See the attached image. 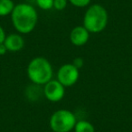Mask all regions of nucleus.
<instances>
[{
    "label": "nucleus",
    "mask_w": 132,
    "mask_h": 132,
    "mask_svg": "<svg viewBox=\"0 0 132 132\" xmlns=\"http://www.w3.org/2000/svg\"><path fill=\"white\" fill-rule=\"evenodd\" d=\"M80 77L79 69L72 63H65L57 72V80L64 87H71L77 82Z\"/></svg>",
    "instance_id": "nucleus-5"
},
{
    "label": "nucleus",
    "mask_w": 132,
    "mask_h": 132,
    "mask_svg": "<svg viewBox=\"0 0 132 132\" xmlns=\"http://www.w3.org/2000/svg\"><path fill=\"white\" fill-rule=\"evenodd\" d=\"M15 6L12 0H0V16L11 15Z\"/></svg>",
    "instance_id": "nucleus-9"
},
{
    "label": "nucleus",
    "mask_w": 132,
    "mask_h": 132,
    "mask_svg": "<svg viewBox=\"0 0 132 132\" xmlns=\"http://www.w3.org/2000/svg\"><path fill=\"white\" fill-rule=\"evenodd\" d=\"M53 71L52 64L46 58L42 56L32 59L27 66V76L36 85H44L53 78Z\"/></svg>",
    "instance_id": "nucleus-2"
},
{
    "label": "nucleus",
    "mask_w": 132,
    "mask_h": 132,
    "mask_svg": "<svg viewBox=\"0 0 132 132\" xmlns=\"http://www.w3.org/2000/svg\"><path fill=\"white\" fill-rule=\"evenodd\" d=\"M90 39V32L84 26H78L72 28L70 33V41L75 46H83Z\"/></svg>",
    "instance_id": "nucleus-7"
},
{
    "label": "nucleus",
    "mask_w": 132,
    "mask_h": 132,
    "mask_svg": "<svg viewBox=\"0 0 132 132\" xmlns=\"http://www.w3.org/2000/svg\"><path fill=\"white\" fill-rule=\"evenodd\" d=\"M75 132H95L94 126L88 120H79L74 127Z\"/></svg>",
    "instance_id": "nucleus-10"
},
{
    "label": "nucleus",
    "mask_w": 132,
    "mask_h": 132,
    "mask_svg": "<svg viewBox=\"0 0 132 132\" xmlns=\"http://www.w3.org/2000/svg\"><path fill=\"white\" fill-rule=\"evenodd\" d=\"M40 88H41L40 85H36V84H34L32 86L28 87L27 90H26V96H27V98L30 101H35L39 99V97L42 95L41 92H44V89L41 90Z\"/></svg>",
    "instance_id": "nucleus-11"
},
{
    "label": "nucleus",
    "mask_w": 132,
    "mask_h": 132,
    "mask_svg": "<svg viewBox=\"0 0 132 132\" xmlns=\"http://www.w3.org/2000/svg\"><path fill=\"white\" fill-rule=\"evenodd\" d=\"M67 4H68V0H54L53 8L57 11H62L66 8Z\"/></svg>",
    "instance_id": "nucleus-13"
},
{
    "label": "nucleus",
    "mask_w": 132,
    "mask_h": 132,
    "mask_svg": "<svg viewBox=\"0 0 132 132\" xmlns=\"http://www.w3.org/2000/svg\"><path fill=\"white\" fill-rule=\"evenodd\" d=\"M77 122L73 112L68 110H59L50 118V128L53 132H70Z\"/></svg>",
    "instance_id": "nucleus-4"
},
{
    "label": "nucleus",
    "mask_w": 132,
    "mask_h": 132,
    "mask_svg": "<svg viewBox=\"0 0 132 132\" xmlns=\"http://www.w3.org/2000/svg\"><path fill=\"white\" fill-rule=\"evenodd\" d=\"M72 64H73V65L75 66L76 68L81 69V67L83 66V64H84V62H83V59L82 58L77 57V58H75L73 60V62H72Z\"/></svg>",
    "instance_id": "nucleus-15"
},
{
    "label": "nucleus",
    "mask_w": 132,
    "mask_h": 132,
    "mask_svg": "<svg viewBox=\"0 0 132 132\" xmlns=\"http://www.w3.org/2000/svg\"><path fill=\"white\" fill-rule=\"evenodd\" d=\"M44 95L51 102H58L65 94V87L58 80H51L44 85Z\"/></svg>",
    "instance_id": "nucleus-6"
},
{
    "label": "nucleus",
    "mask_w": 132,
    "mask_h": 132,
    "mask_svg": "<svg viewBox=\"0 0 132 132\" xmlns=\"http://www.w3.org/2000/svg\"><path fill=\"white\" fill-rule=\"evenodd\" d=\"M6 52H8V51H7V49H6V45L4 44V43H3V44H0V55L6 54Z\"/></svg>",
    "instance_id": "nucleus-17"
},
{
    "label": "nucleus",
    "mask_w": 132,
    "mask_h": 132,
    "mask_svg": "<svg viewBox=\"0 0 132 132\" xmlns=\"http://www.w3.org/2000/svg\"><path fill=\"white\" fill-rule=\"evenodd\" d=\"M131 73H132V67H131Z\"/></svg>",
    "instance_id": "nucleus-18"
},
{
    "label": "nucleus",
    "mask_w": 132,
    "mask_h": 132,
    "mask_svg": "<svg viewBox=\"0 0 132 132\" xmlns=\"http://www.w3.org/2000/svg\"><path fill=\"white\" fill-rule=\"evenodd\" d=\"M13 26L19 34L27 35L35 30L38 22L37 11L33 6L20 3L15 6L11 14Z\"/></svg>",
    "instance_id": "nucleus-1"
},
{
    "label": "nucleus",
    "mask_w": 132,
    "mask_h": 132,
    "mask_svg": "<svg viewBox=\"0 0 132 132\" xmlns=\"http://www.w3.org/2000/svg\"><path fill=\"white\" fill-rule=\"evenodd\" d=\"M4 44L8 52L15 53L21 51L24 48V40L20 34H10L6 36Z\"/></svg>",
    "instance_id": "nucleus-8"
},
{
    "label": "nucleus",
    "mask_w": 132,
    "mask_h": 132,
    "mask_svg": "<svg viewBox=\"0 0 132 132\" xmlns=\"http://www.w3.org/2000/svg\"><path fill=\"white\" fill-rule=\"evenodd\" d=\"M92 0H69V2L76 7H86L90 5Z\"/></svg>",
    "instance_id": "nucleus-14"
},
{
    "label": "nucleus",
    "mask_w": 132,
    "mask_h": 132,
    "mask_svg": "<svg viewBox=\"0 0 132 132\" xmlns=\"http://www.w3.org/2000/svg\"><path fill=\"white\" fill-rule=\"evenodd\" d=\"M109 15L106 8L100 4L89 6L83 16V26L90 33L99 34L106 28Z\"/></svg>",
    "instance_id": "nucleus-3"
},
{
    "label": "nucleus",
    "mask_w": 132,
    "mask_h": 132,
    "mask_svg": "<svg viewBox=\"0 0 132 132\" xmlns=\"http://www.w3.org/2000/svg\"><path fill=\"white\" fill-rule=\"evenodd\" d=\"M6 32H5L4 28L0 26V44L4 43L5 39H6Z\"/></svg>",
    "instance_id": "nucleus-16"
},
{
    "label": "nucleus",
    "mask_w": 132,
    "mask_h": 132,
    "mask_svg": "<svg viewBox=\"0 0 132 132\" xmlns=\"http://www.w3.org/2000/svg\"><path fill=\"white\" fill-rule=\"evenodd\" d=\"M54 0H36V4L39 8L43 10H50L53 8Z\"/></svg>",
    "instance_id": "nucleus-12"
}]
</instances>
